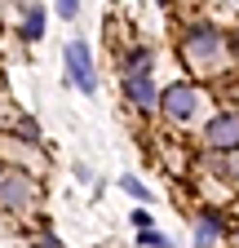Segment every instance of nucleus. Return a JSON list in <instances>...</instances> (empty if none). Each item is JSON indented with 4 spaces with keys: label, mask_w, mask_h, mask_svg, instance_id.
I'll use <instances>...</instances> for the list:
<instances>
[{
    "label": "nucleus",
    "mask_w": 239,
    "mask_h": 248,
    "mask_svg": "<svg viewBox=\"0 0 239 248\" xmlns=\"http://www.w3.org/2000/svg\"><path fill=\"white\" fill-rule=\"evenodd\" d=\"M182 58H186L191 71L213 76V71L226 67V36L217 27H195V31H186V40H182Z\"/></svg>",
    "instance_id": "f257e3e1"
},
{
    "label": "nucleus",
    "mask_w": 239,
    "mask_h": 248,
    "mask_svg": "<svg viewBox=\"0 0 239 248\" xmlns=\"http://www.w3.org/2000/svg\"><path fill=\"white\" fill-rule=\"evenodd\" d=\"M160 102H164V111H168V120H177V124H191L204 107H208V93H199L195 84H173L168 93H160Z\"/></svg>",
    "instance_id": "f03ea898"
},
{
    "label": "nucleus",
    "mask_w": 239,
    "mask_h": 248,
    "mask_svg": "<svg viewBox=\"0 0 239 248\" xmlns=\"http://www.w3.org/2000/svg\"><path fill=\"white\" fill-rule=\"evenodd\" d=\"M62 58H67L71 84H75L80 93H89V98H93V93H98V71H93V58H89V45H84V40H71Z\"/></svg>",
    "instance_id": "7ed1b4c3"
},
{
    "label": "nucleus",
    "mask_w": 239,
    "mask_h": 248,
    "mask_svg": "<svg viewBox=\"0 0 239 248\" xmlns=\"http://www.w3.org/2000/svg\"><path fill=\"white\" fill-rule=\"evenodd\" d=\"M208 151H239V111H222L204 124V138H199Z\"/></svg>",
    "instance_id": "20e7f679"
},
{
    "label": "nucleus",
    "mask_w": 239,
    "mask_h": 248,
    "mask_svg": "<svg viewBox=\"0 0 239 248\" xmlns=\"http://www.w3.org/2000/svg\"><path fill=\"white\" fill-rule=\"evenodd\" d=\"M40 200V186L27 177L22 169H14V173H5V186H0V204H5L9 213H22L27 204H36Z\"/></svg>",
    "instance_id": "39448f33"
},
{
    "label": "nucleus",
    "mask_w": 239,
    "mask_h": 248,
    "mask_svg": "<svg viewBox=\"0 0 239 248\" xmlns=\"http://www.w3.org/2000/svg\"><path fill=\"white\" fill-rule=\"evenodd\" d=\"M124 98H129L137 111H155V107H160V89L151 84V76H142V80H129V76H124Z\"/></svg>",
    "instance_id": "423d86ee"
},
{
    "label": "nucleus",
    "mask_w": 239,
    "mask_h": 248,
    "mask_svg": "<svg viewBox=\"0 0 239 248\" xmlns=\"http://www.w3.org/2000/svg\"><path fill=\"white\" fill-rule=\"evenodd\" d=\"M222 235H226V222H222V213L204 208V213L195 217V248H213Z\"/></svg>",
    "instance_id": "0eeeda50"
},
{
    "label": "nucleus",
    "mask_w": 239,
    "mask_h": 248,
    "mask_svg": "<svg viewBox=\"0 0 239 248\" xmlns=\"http://www.w3.org/2000/svg\"><path fill=\"white\" fill-rule=\"evenodd\" d=\"M151 62H155V53H151V49H137V53L129 58L124 76H129V80H142V76H151Z\"/></svg>",
    "instance_id": "6e6552de"
},
{
    "label": "nucleus",
    "mask_w": 239,
    "mask_h": 248,
    "mask_svg": "<svg viewBox=\"0 0 239 248\" xmlns=\"http://www.w3.org/2000/svg\"><path fill=\"white\" fill-rule=\"evenodd\" d=\"M213 169H217V173H222V177H226L230 186H239V151H222Z\"/></svg>",
    "instance_id": "1a4fd4ad"
},
{
    "label": "nucleus",
    "mask_w": 239,
    "mask_h": 248,
    "mask_svg": "<svg viewBox=\"0 0 239 248\" xmlns=\"http://www.w3.org/2000/svg\"><path fill=\"white\" fill-rule=\"evenodd\" d=\"M22 36H27V40H40V36H45V9H40V5L27 9V18H22Z\"/></svg>",
    "instance_id": "9d476101"
},
{
    "label": "nucleus",
    "mask_w": 239,
    "mask_h": 248,
    "mask_svg": "<svg viewBox=\"0 0 239 248\" xmlns=\"http://www.w3.org/2000/svg\"><path fill=\"white\" fill-rule=\"evenodd\" d=\"M137 244H142V248H173V239H168V235H160V231H142V235H137Z\"/></svg>",
    "instance_id": "9b49d317"
},
{
    "label": "nucleus",
    "mask_w": 239,
    "mask_h": 248,
    "mask_svg": "<svg viewBox=\"0 0 239 248\" xmlns=\"http://www.w3.org/2000/svg\"><path fill=\"white\" fill-rule=\"evenodd\" d=\"M120 186H124V191H129L133 200H142V204L151 200V191H146V182H137V177H120Z\"/></svg>",
    "instance_id": "f8f14e48"
},
{
    "label": "nucleus",
    "mask_w": 239,
    "mask_h": 248,
    "mask_svg": "<svg viewBox=\"0 0 239 248\" xmlns=\"http://www.w3.org/2000/svg\"><path fill=\"white\" fill-rule=\"evenodd\" d=\"M75 9H80V0H58V14L62 18H75Z\"/></svg>",
    "instance_id": "ddd939ff"
},
{
    "label": "nucleus",
    "mask_w": 239,
    "mask_h": 248,
    "mask_svg": "<svg viewBox=\"0 0 239 248\" xmlns=\"http://www.w3.org/2000/svg\"><path fill=\"white\" fill-rule=\"evenodd\" d=\"M0 186H5V169H0Z\"/></svg>",
    "instance_id": "4468645a"
},
{
    "label": "nucleus",
    "mask_w": 239,
    "mask_h": 248,
    "mask_svg": "<svg viewBox=\"0 0 239 248\" xmlns=\"http://www.w3.org/2000/svg\"><path fill=\"white\" fill-rule=\"evenodd\" d=\"M235 244H239V226H235Z\"/></svg>",
    "instance_id": "2eb2a0df"
},
{
    "label": "nucleus",
    "mask_w": 239,
    "mask_h": 248,
    "mask_svg": "<svg viewBox=\"0 0 239 248\" xmlns=\"http://www.w3.org/2000/svg\"><path fill=\"white\" fill-rule=\"evenodd\" d=\"M160 5H168V0H160Z\"/></svg>",
    "instance_id": "dca6fc26"
}]
</instances>
